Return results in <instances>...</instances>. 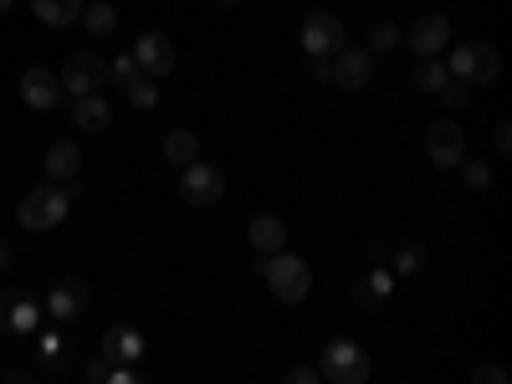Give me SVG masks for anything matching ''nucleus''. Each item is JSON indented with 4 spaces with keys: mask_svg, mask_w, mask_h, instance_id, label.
<instances>
[{
    "mask_svg": "<svg viewBox=\"0 0 512 384\" xmlns=\"http://www.w3.org/2000/svg\"><path fill=\"white\" fill-rule=\"evenodd\" d=\"M472 379H477V384H507V369H502V364H477Z\"/></svg>",
    "mask_w": 512,
    "mask_h": 384,
    "instance_id": "obj_31",
    "label": "nucleus"
},
{
    "mask_svg": "<svg viewBox=\"0 0 512 384\" xmlns=\"http://www.w3.org/2000/svg\"><path fill=\"white\" fill-rule=\"evenodd\" d=\"M405 47L415 52V57H441L446 47H451V16H441V11H431V16H420L405 36Z\"/></svg>",
    "mask_w": 512,
    "mask_h": 384,
    "instance_id": "obj_11",
    "label": "nucleus"
},
{
    "mask_svg": "<svg viewBox=\"0 0 512 384\" xmlns=\"http://www.w3.org/2000/svg\"><path fill=\"white\" fill-rule=\"evenodd\" d=\"M492 144H497V154H507V149H512V123H507V118L492 128Z\"/></svg>",
    "mask_w": 512,
    "mask_h": 384,
    "instance_id": "obj_34",
    "label": "nucleus"
},
{
    "mask_svg": "<svg viewBox=\"0 0 512 384\" xmlns=\"http://www.w3.org/2000/svg\"><path fill=\"white\" fill-rule=\"evenodd\" d=\"M82 149H77V139H57L52 149H47V180H57L72 200L82 195Z\"/></svg>",
    "mask_w": 512,
    "mask_h": 384,
    "instance_id": "obj_13",
    "label": "nucleus"
},
{
    "mask_svg": "<svg viewBox=\"0 0 512 384\" xmlns=\"http://www.w3.org/2000/svg\"><path fill=\"white\" fill-rule=\"evenodd\" d=\"M390 287H395V272H390V267H374L364 282H354V303L374 313V308L384 303V297H390Z\"/></svg>",
    "mask_w": 512,
    "mask_h": 384,
    "instance_id": "obj_20",
    "label": "nucleus"
},
{
    "mask_svg": "<svg viewBox=\"0 0 512 384\" xmlns=\"http://www.w3.org/2000/svg\"><path fill=\"white\" fill-rule=\"evenodd\" d=\"M369 354L354 344V338H333V344L318 354V374L328 379V384H364L369 379Z\"/></svg>",
    "mask_w": 512,
    "mask_h": 384,
    "instance_id": "obj_4",
    "label": "nucleus"
},
{
    "mask_svg": "<svg viewBox=\"0 0 512 384\" xmlns=\"http://www.w3.org/2000/svg\"><path fill=\"white\" fill-rule=\"evenodd\" d=\"M256 272H262L267 292L277 297V303H308V292H313V267L303 262L297 251H272V256H256Z\"/></svg>",
    "mask_w": 512,
    "mask_h": 384,
    "instance_id": "obj_1",
    "label": "nucleus"
},
{
    "mask_svg": "<svg viewBox=\"0 0 512 384\" xmlns=\"http://www.w3.org/2000/svg\"><path fill=\"white\" fill-rule=\"evenodd\" d=\"M108 374H113V359H108V354H98V359L82 364V379H88V384H108Z\"/></svg>",
    "mask_w": 512,
    "mask_h": 384,
    "instance_id": "obj_30",
    "label": "nucleus"
},
{
    "mask_svg": "<svg viewBox=\"0 0 512 384\" xmlns=\"http://www.w3.org/2000/svg\"><path fill=\"white\" fill-rule=\"evenodd\" d=\"M180 200H185V205H195V210L221 205V200H226V169L205 164V159L180 164Z\"/></svg>",
    "mask_w": 512,
    "mask_h": 384,
    "instance_id": "obj_5",
    "label": "nucleus"
},
{
    "mask_svg": "<svg viewBox=\"0 0 512 384\" xmlns=\"http://www.w3.org/2000/svg\"><path fill=\"white\" fill-rule=\"evenodd\" d=\"M67 93H62V77L52 72V67H26L21 72V103L26 108H36V113H47V108H57Z\"/></svg>",
    "mask_w": 512,
    "mask_h": 384,
    "instance_id": "obj_12",
    "label": "nucleus"
},
{
    "mask_svg": "<svg viewBox=\"0 0 512 384\" xmlns=\"http://www.w3.org/2000/svg\"><path fill=\"white\" fill-rule=\"evenodd\" d=\"M400 36H405V31H400L395 21H374V26H369V52H374V57L395 52V47H400Z\"/></svg>",
    "mask_w": 512,
    "mask_h": 384,
    "instance_id": "obj_25",
    "label": "nucleus"
},
{
    "mask_svg": "<svg viewBox=\"0 0 512 384\" xmlns=\"http://www.w3.org/2000/svg\"><path fill=\"white\" fill-rule=\"evenodd\" d=\"M374 67H379V57H374L369 47H338V52H333V77H328V82H338L344 93H364L369 82H374Z\"/></svg>",
    "mask_w": 512,
    "mask_h": 384,
    "instance_id": "obj_8",
    "label": "nucleus"
},
{
    "mask_svg": "<svg viewBox=\"0 0 512 384\" xmlns=\"http://www.w3.org/2000/svg\"><path fill=\"white\" fill-rule=\"evenodd\" d=\"M6 267H11V246H6V241H0V272H6Z\"/></svg>",
    "mask_w": 512,
    "mask_h": 384,
    "instance_id": "obj_36",
    "label": "nucleus"
},
{
    "mask_svg": "<svg viewBox=\"0 0 512 384\" xmlns=\"http://www.w3.org/2000/svg\"><path fill=\"white\" fill-rule=\"evenodd\" d=\"M246 241H251V251H256V256H272V251H282V246H287V221H282V216H251Z\"/></svg>",
    "mask_w": 512,
    "mask_h": 384,
    "instance_id": "obj_17",
    "label": "nucleus"
},
{
    "mask_svg": "<svg viewBox=\"0 0 512 384\" xmlns=\"http://www.w3.org/2000/svg\"><path fill=\"white\" fill-rule=\"evenodd\" d=\"M221 6H226V11H231V6H241V0H221Z\"/></svg>",
    "mask_w": 512,
    "mask_h": 384,
    "instance_id": "obj_38",
    "label": "nucleus"
},
{
    "mask_svg": "<svg viewBox=\"0 0 512 384\" xmlns=\"http://www.w3.org/2000/svg\"><path fill=\"white\" fill-rule=\"evenodd\" d=\"M436 98H441V103H446V108L456 113V108H466V98H472V82H461V77H446V88H441Z\"/></svg>",
    "mask_w": 512,
    "mask_h": 384,
    "instance_id": "obj_27",
    "label": "nucleus"
},
{
    "mask_svg": "<svg viewBox=\"0 0 512 384\" xmlns=\"http://www.w3.org/2000/svg\"><path fill=\"white\" fill-rule=\"evenodd\" d=\"M313 77L328 82V77H333V57H313Z\"/></svg>",
    "mask_w": 512,
    "mask_h": 384,
    "instance_id": "obj_35",
    "label": "nucleus"
},
{
    "mask_svg": "<svg viewBox=\"0 0 512 384\" xmlns=\"http://www.w3.org/2000/svg\"><path fill=\"white\" fill-rule=\"evenodd\" d=\"M72 123L82 128V134H103V128L113 123L108 98H98V93H82V98H72Z\"/></svg>",
    "mask_w": 512,
    "mask_h": 384,
    "instance_id": "obj_18",
    "label": "nucleus"
},
{
    "mask_svg": "<svg viewBox=\"0 0 512 384\" xmlns=\"http://www.w3.org/2000/svg\"><path fill=\"white\" fill-rule=\"evenodd\" d=\"M67 210H72V195L52 180V185H36V190H26L21 195V205H16V221L26 226V231H57L62 221H67Z\"/></svg>",
    "mask_w": 512,
    "mask_h": 384,
    "instance_id": "obj_2",
    "label": "nucleus"
},
{
    "mask_svg": "<svg viewBox=\"0 0 512 384\" xmlns=\"http://www.w3.org/2000/svg\"><path fill=\"white\" fill-rule=\"evenodd\" d=\"M41 303H47V313L57 323H77L82 313H88V282H82V277H62V282H52V292L41 297Z\"/></svg>",
    "mask_w": 512,
    "mask_h": 384,
    "instance_id": "obj_14",
    "label": "nucleus"
},
{
    "mask_svg": "<svg viewBox=\"0 0 512 384\" xmlns=\"http://www.w3.org/2000/svg\"><path fill=\"white\" fill-rule=\"evenodd\" d=\"M41 359H47V364L62 359V338H57V333H41Z\"/></svg>",
    "mask_w": 512,
    "mask_h": 384,
    "instance_id": "obj_33",
    "label": "nucleus"
},
{
    "mask_svg": "<svg viewBox=\"0 0 512 384\" xmlns=\"http://www.w3.org/2000/svg\"><path fill=\"white\" fill-rule=\"evenodd\" d=\"M338 47H349V26L338 21L333 11H313L303 21V52L308 57H333Z\"/></svg>",
    "mask_w": 512,
    "mask_h": 384,
    "instance_id": "obj_10",
    "label": "nucleus"
},
{
    "mask_svg": "<svg viewBox=\"0 0 512 384\" xmlns=\"http://www.w3.org/2000/svg\"><path fill=\"white\" fill-rule=\"evenodd\" d=\"M123 93H128V103H134V108H154V103H159V77L134 72V77L123 82Z\"/></svg>",
    "mask_w": 512,
    "mask_h": 384,
    "instance_id": "obj_24",
    "label": "nucleus"
},
{
    "mask_svg": "<svg viewBox=\"0 0 512 384\" xmlns=\"http://www.w3.org/2000/svg\"><path fill=\"white\" fill-rule=\"evenodd\" d=\"M318 379H323V374H318V369H308V364H297V369H287V374H282V384H318Z\"/></svg>",
    "mask_w": 512,
    "mask_h": 384,
    "instance_id": "obj_32",
    "label": "nucleus"
},
{
    "mask_svg": "<svg viewBox=\"0 0 512 384\" xmlns=\"http://www.w3.org/2000/svg\"><path fill=\"white\" fill-rule=\"evenodd\" d=\"M41 323V303L31 287H0V338H31Z\"/></svg>",
    "mask_w": 512,
    "mask_h": 384,
    "instance_id": "obj_6",
    "label": "nucleus"
},
{
    "mask_svg": "<svg viewBox=\"0 0 512 384\" xmlns=\"http://www.w3.org/2000/svg\"><path fill=\"white\" fill-rule=\"evenodd\" d=\"M164 159H169V164H190V159H200L195 128H169V134H164Z\"/></svg>",
    "mask_w": 512,
    "mask_h": 384,
    "instance_id": "obj_22",
    "label": "nucleus"
},
{
    "mask_svg": "<svg viewBox=\"0 0 512 384\" xmlns=\"http://www.w3.org/2000/svg\"><path fill=\"white\" fill-rule=\"evenodd\" d=\"M82 26H88L93 36H113L118 31V11L108 6V0H93V6H82V16H77Z\"/></svg>",
    "mask_w": 512,
    "mask_h": 384,
    "instance_id": "obj_23",
    "label": "nucleus"
},
{
    "mask_svg": "<svg viewBox=\"0 0 512 384\" xmlns=\"http://www.w3.org/2000/svg\"><path fill=\"white\" fill-rule=\"evenodd\" d=\"M425 159H431L436 169H456L466 159V134L456 118H436L431 128H425Z\"/></svg>",
    "mask_w": 512,
    "mask_h": 384,
    "instance_id": "obj_9",
    "label": "nucleus"
},
{
    "mask_svg": "<svg viewBox=\"0 0 512 384\" xmlns=\"http://www.w3.org/2000/svg\"><path fill=\"white\" fill-rule=\"evenodd\" d=\"M420 267H425V251H420L415 241H410V246H395V256H390V272H395V277H415Z\"/></svg>",
    "mask_w": 512,
    "mask_h": 384,
    "instance_id": "obj_26",
    "label": "nucleus"
},
{
    "mask_svg": "<svg viewBox=\"0 0 512 384\" xmlns=\"http://www.w3.org/2000/svg\"><path fill=\"white\" fill-rule=\"evenodd\" d=\"M6 11H11V0H0V16H6Z\"/></svg>",
    "mask_w": 512,
    "mask_h": 384,
    "instance_id": "obj_37",
    "label": "nucleus"
},
{
    "mask_svg": "<svg viewBox=\"0 0 512 384\" xmlns=\"http://www.w3.org/2000/svg\"><path fill=\"white\" fill-rule=\"evenodd\" d=\"M57 77H62V93H72V98L103 93V88H108V62H103L98 52H72Z\"/></svg>",
    "mask_w": 512,
    "mask_h": 384,
    "instance_id": "obj_7",
    "label": "nucleus"
},
{
    "mask_svg": "<svg viewBox=\"0 0 512 384\" xmlns=\"http://www.w3.org/2000/svg\"><path fill=\"white\" fill-rule=\"evenodd\" d=\"M82 6H88V0H31V16H36L41 26L62 31V26H72V21L82 16Z\"/></svg>",
    "mask_w": 512,
    "mask_h": 384,
    "instance_id": "obj_19",
    "label": "nucleus"
},
{
    "mask_svg": "<svg viewBox=\"0 0 512 384\" xmlns=\"http://www.w3.org/2000/svg\"><path fill=\"white\" fill-rule=\"evenodd\" d=\"M446 77H451V67H446V57H420L415 62V72H410V82H415V93H441L446 88Z\"/></svg>",
    "mask_w": 512,
    "mask_h": 384,
    "instance_id": "obj_21",
    "label": "nucleus"
},
{
    "mask_svg": "<svg viewBox=\"0 0 512 384\" xmlns=\"http://www.w3.org/2000/svg\"><path fill=\"white\" fill-rule=\"evenodd\" d=\"M134 57H139V72L169 77V72H175V41H169L164 31H144V36L134 41Z\"/></svg>",
    "mask_w": 512,
    "mask_h": 384,
    "instance_id": "obj_15",
    "label": "nucleus"
},
{
    "mask_svg": "<svg viewBox=\"0 0 512 384\" xmlns=\"http://www.w3.org/2000/svg\"><path fill=\"white\" fill-rule=\"evenodd\" d=\"M456 169H461V180L472 185V190H487V185H492V169H487L482 159H461Z\"/></svg>",
    "mask_w": 512,
    "mask_h": 384,
    "instance_id": "obj_28",
    "label": "nucleus"
},
{
    "mask_svg": "<svg viewBox=\"0 0 512 384\" xmlns=\"http://www.w3.org/2000/svg\"><path fill=\"white\" fill-rule=\"evenodd\" d=\"M103 354H108L113 364H139V359L149 354V344H144V333H139L134 323H108V333H103Z\"/></svg>",
    "mask_w": 512,
    "mask_h": 384,
    "instance_id": "obj_16",
    "label": "nucleus"
},
{
    "mask_svg": "<svg viewBox=\"0 0 512 384\" xmlns=\"http://www.w3.org/2000/svg\"><path fill=\"white\" fill-rule=\"evenodd\" d=\"M441 57H446L451 77H461V82H497V72H502V52L492 41H461V47H446Z\"/></svg>",
    "mask_w": 512,
    "mask_h": 384,
    "instance_id": "obj_3",
    "label": "nucleus"
},
{
    "mask_svg": "<svg viewBox=\"0 0 512 384\" xmlns=\"http://www.w3.org/2000/svg\"><path fill=\"white\" fill-rule=\"evenodd\" d=\"M134 72H139V57H134V52H123V57L108 62V82H118V88H123V82L134 77Z\"/></svg>",
    "mask_w": 512,
    "mask_h": 384,
    "instance_id": "obj_29",
    "label": "nucleus"
}]
</instances>
